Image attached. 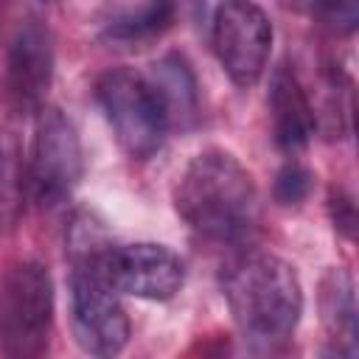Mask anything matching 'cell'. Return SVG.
<instances>
[{
    "label": "cell",
    "instance_id": "6da1fadb",
    "mask_svg": "<svg viewBox=\"0 0 359 359\" xmlns=\"http://www.w3.org/2000/svg\"><path fill=\"white\" fill-rule=\"evenodd\" d=\"M109 247L107 227L90 210L73 213L67 224L70 323L79 348L93 359H118L129 342L126 309L101 269Z\"/></svg>",
    "mask_w": 359,
    "mask_h": 359
},
{
    "label": "cell",
    "instance_id": "7a4b0ae2",
    "mask_svg": "<svg viewBox=\"0 0 359 359\" xmlns=\"http://www.w3.org/2000/svg\"><path fill=\"white\" fill-rule=\"evenodd\" d=\"M174 208L205 238H241L258 213L255 180L230 151L205 149L177 177Z\"/></svg>",
    "mask_w": 359,
    "mask_h": 359
},
{
    "label": "cell",
    "instance_id": "3957f363",
    "mask_svg": "<svg viewBox=\"0 0 359 359\" xmlns=\"http://www.w3.org/2000/svg\"><path fill=\"white\" fill-rule=\"evenodd\" d=\"M224 300L241 331L258 339H280L303 314V289L294 266L272 252L236 258L222 278Z\"/></svg>",
    "mask_w": 359,
    "mask_h": 359
},
{
    "label": "cell",
    "instance_id": "277c9868",
    "mask_svg": "<svg viewBox=\"0 0 359 359\" xmlns=\"http://www.w3.org/2000/svg\"><path fill=\"white\" fill-rule=\"evenodd\" d=\"M53 334V280L45 264L20 258L0 278V351L6 359H42Z\"/></svg>",
    "mask_w": 359,
    "mask_h": 359
},
{
    "label": "cell",
    "instance_id": "5b68a950",
    "mask_svg": "<svg viewBox=\"0 0 359 359\" xmlns=\"http://www.w3.org/2000/svg\"><path fill=\"white\" fill-rule=\"evenodd\" d=\"M95 101L118 140V146L135 157L149 160L160 151L171 126L168 112L151 81L129 67H112L95 81Z\"/></svg>",
    "mask_w": 359,
    "mask_h": 359
},
{
    "label": "cell",
    "instance_id": "8992f818",
    "mask_svg": "<svg viewBox=\"0 0 359 359\" xmlns=\"http://www.w3.org/2000/svg\"><path fill=\"white\" fill-rule=\"evenodd\" d=\"M84 177V149L73 121L56 109L42 107L34 121L28 151L25 188L39 208H56L70 199Z\"/></svg>",
    "mask_w": 359,
    "mask_h": 359
},
{
    "label": "cell",
    "instance_id": "52a82bcc",
    "mask_svg": "<svg viewBox=\"0 0 359 359\" xmlns=\"http://www.w3.org/2000/svg\"><path fill=\"white\" fill-rule=\"evenodd\" d=\"M210 45L230 81L238 87H252L269 62L272 22L255 3H222L213 8Z\"/></svg>",
    "mask_w": 359,
    "mask_h": 359
},
{
    "label": "cell",
    "instance_id": "ba28073f",
    "mask_svg": "<svg viewBox=\"0 0 359 359\" xmlns=\"http://www.w3.org/2000/svg\"><path fill=\"white\" fill-rule=\"evenodd\" d=\"M53 81V34L42 17H22L6 50V98L17 112H39Z\"/></svg>",
    "mask_w": 359,
    "mask_h": 359
},
{
    "label": "cell",
    "instance_id": "9c48e42d",
    "mask_svg": "<svg viewBox=\"0 0 359 359\" xmlns=\"http://www.w3.org/2000/svg\"><path fill=\"white\" fill-rule=\"evenodd\" d=\"M101 269L118 294L123 292L140 300H171L185 283L180 255L154 241L112 244Z\"/></svg>",
    "mask_w": 359,
    "mask_h": 359
},
{
    "label": "cell",
    "instance_id": "30bf717a",
    "mask_svg": "<svg viewBox=\"0 0 359 359\" xmlns=\"http://www.w3.org/2000/svg\"><path fill=\"white\" fill-rule=\"evenodd\" d=\"M266 109L272 121V137L275 146L286 154H297L309 146L317 129L314 107L297 79V73L289 67V62H280L272 70L269 93H266Z\"/></svg>",
    "mask_w": 359,
    "mask_h": 359
},
{
    "label": "cell",
    "instance_id": "8fae6325",
    "mask_svg": "<svg viewBox=\"0 0 359 359\" xmlns=\"http://www.w3.org/2000/svg\"><path fill=\"white\" fill-rule=\"evenodd\" d=\"M320 309L328 331L323 359H356V297L348 272L331 269L323 278Z\"/></svg>",
    "mask_w": 359,
    "mask_h": 359
},
{
    "label": "cell",
    "instance_id": "7c38bea8",
    "mask_svg": "<svg viewBox=\"0 0 359 359\" xmlns=\"http://www.w3.org/2000/svg\"><path fill=\"white\" fill-rule=\"evenodd\" d=\"M171 3H135V6H112L101 20V39L109 45H140L160 36L174 20Z\"/></svg>",
    "mask_w": 359,
    "mask_h": 359
},
{
    "label": "cell",
    "instance_id": "4fadbf2b",
    "mask_svg": "<svg viewBox=\"0 0 359 359\" xmlns=\"http://www.w3.org/2000/svg\"><path fill=\"white\" fill-rule=\"evenodd\" d=\"M157 95L165 104L168 121L171 123H185L196 118V104H199V87L194 79L191 65L180 53H168L160 62L151 65V73L146 76Z\"/></svg>",
    "mask_w": 359,
    "mask_h": 359
},
{
    "label": "cell",
    "instance_id": "5bb4252c",
    "mask_svg": "<svg viewBox=\"0 0 359 359\" xmlns=\"http://www.w3.org/2000/svg\"><path fill=\"white\" fill-rule=\"evenodd\" d=\"M25 171L20 163L17 140L0 129V233L14 230L22 216Z\"/></svg>",
    "mask_w": 359,
    "mask_h": 359
},
{
    "label": "cell",
    "instance_id": "9a60e30c",
    "mask_svg": "<svg viewBox=\"0 0 359 359\" xmlns=\"http://www.w3.org/2000/svg\"><path fill=\"white\" fill-rule=\"evenodd\" d=\"M314 185V174L300 160H289L275 177V199L280 205H300Z\"/></svg>",
    "mask_w": 359,
    "mask_h": 359
},
{
    "label": "cell",
    "instance_id": "2e32d148",
    "mask_svg": "<svg viewBox=\"0 0 359 359\" xmlns=\"http://www.w3.org/2000/svg\"><path fill=\"white\" fill-rule=\"evenodd\" d=\"M317 14L325 17V22L337 31H353L356 28V20H359V8L356 3H337V6H323V8H314Z\"/></svg>",
    "mask_w": 359,
    "mask_h": 359
},
{
    "label": "cell",
    "instance_id": "e0dca14e",
    "mask_svg": "<svg viewBox=\"0 0 359 359\" xmlns=\"http://www.w3.org/2000/svg\"><path fill=\"white\" fill-rule=\"evenodd\" d=\"M331 213H334V227H339L351 238L353 236V224H356V213H353L351 196H345L342 191H334L331 194Z\"/></svg>",
    "mask_w": 359,
    "mask_h": 359
}]
</instances>
